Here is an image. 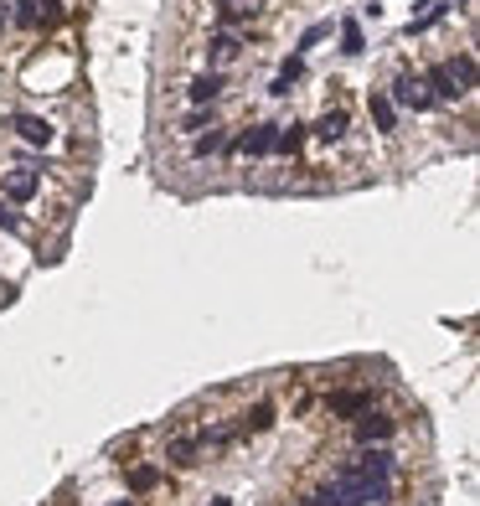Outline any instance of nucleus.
I'll list each match as a JSON object with an SVG mask.
<instances>
[{
	"instance_id": "f257e3e1",
	"label": "nucleus",
	"mask_w": 480,
	"mask_h": 506,
	"mask_svg": "<svg viewBox=\"0 0 480 506\" xmlns=\"http://www.w3.org/2000/svg\"><path fill=\"white\" fill-rule=\"evenodd\" d=\"M274 140H279V125H249L232 140V150L249 155V161H264V155H274Z\"/></svg>"
},
{
	"instance_id": "f03ea898",
	"label": "nucleus",
	"mask_w": 480,
	"mask_h": 506,
	"mask_svg": "<svg viewBox=\"0 0 480 506\" xmlns=\"http://www.w3.org/2000/svg\"><path fill=\"white\" fill-rule=\"evenodd\" d=\"M37 191H42V176H37V170H26V166H16V170H5V176H0V196H5V202H31Z\"/></svg>"
},
{
	"instance_id": "7ed1b4c3",
	"label": "nucleus",
	"mask_w": 480,
	"mask_h": 506,
	"mask_svg": "<svg viewBox=\"0 0 480 506\" xmlns=\"http://www.w3.org/2000/svg\"><path fill=\"white\" fill-rule=\"evenodd\" d=\"M393 104L414 109V114H423V109H434V99H429V88H423V78H414V73H403V78H393V93H388Z\"/></svg>"
},
{
	"instance_id": "20e7f679",
	"label": "nucleus",
	"mask_w": 480,
	"mask_h": 506,
	"mask_svg": "<svg viewBox=\"0 0 480 506\" xmlns=\"http://www.w3.org/2000/svg\"><path fill=\"white\" fill-rule=\"evenodd\" d=\"M202 455H207V440H202V434H187V440H170L166 444V460L176 465V470H196Z\"/></svg>"
},
{
	"instance_id": "39448f33",
	"label": "nucleus",
	"mask_w": 480,
	"mask_h": 506,
	"mask_svg": "<svg viewBox=\"0 0 480 506\" xmlns=\"http://www.w3.org/2000/svg\"><path fill=\"white\" fill-rule=\"evenodd\" d=\"M326 408L341 414V419H356V414H367V408H372V388H341V393L326 398Z\"/></svg>"
},
{
	"instance_id": "423d86ee",
	"label": "nucleus",
	"mask_w": 480,
	"mask_h": 506,
	"mask_svg": "<svg viewBox=\"0 0 480 506\" xmlns=\"http://www.w3.org/2000/svg\"><path fill=\"white\" fill-rule=\"evenodd\" d=\"M274 423H279V408H274V403H253L232 429H238V440H253V434H269Z\"/></svg>"
},
{
	"instance_id": "0eeeda50",
	"label": "nucleus",
	"mask_w": 480,
	"mask_h": 506,
	"mask_svg": "<svg viewBox=\"0 0 480 506\" xmlns=\"http://www.w3.org/2000/svg\"><path fill=\"white\" fill-rule=\"evenodd\" d=\"M315 135V140H326V145H336V140H346V129H352V114L346 109H326L315 125H305Z\"/></svg>"
},
{
	"instance_id": "6e6552de",
	"label": "nucleus",
	"mask_w": 480,
	"mask_h": 506,
	"mask_svg": "<svg viewBox=\"0 0 480 506\" xmlns=\"http://www.w3.org/2000/svg\"><path fill=\"white\" fill-rule=\"evenodd\" d=\"M393 434H397V423L388 419V414H372V408H367V414L356 419V444H382V440H393Z\"/></svg>"
},
{
	"instance_id": "1a4fd4ad",
	"label": "nucleus",
	"mask_w": 480,
	"mask_h": 506,
	"mask_svg": "<svg viewBox=\"0 0 480 506\" xmlns=\"http://www.w3.org/2000/svg\"><path fill=\"white\" fill-rule=\"evenodd\" d=\"M125 485H129V496H150V491L166 485V470H161V465H129Z\"/></svg>"
},
{
	"instance_id": "9d476101",
	"label": "nucleus",
	"mask_w": 480,
	"mask_h": 506,
	"mask_svg": "<svg viewBox=\"0 0 480 506\" xmlns=\"http://www.w3.org/2000/svg\"><path fill=\"white\" fill-rule=\"evenodd\" d=\"M423 88H429V99H434V104H455V99H465V93H459V83L449 78V67H444V63H434V67H429Z\"/></svg>"
},
{
	"instance_id": "9b49d317",
	"label": "nucleus",
	"mask_w": 480,
	"mask_h": 506,
	"mask_svg": "<svg viewBox=\"0 0 480 506\" xmlns=\"http://www.w3.org/2000/svg\"><path fill=\"white\" fill-rule=\"evenodd\" d=\"M187 99L196 109H212L217 99H223V73H196V78L187 83Z\"/></svg>"
},
{
	"instance_id": "f8f14e48",
	"label": "nucleus",
	"mask_w": 480,
	"mask_h": 506,
	"mask_svg": "<svg viewBox=\"0 0 480 506\" xmlns=\"http://www.w3.org/2000/svg\"><path fill=\"white\" fill-rule=\"evenodd\" d=\"M11 129L22 135L26 145H52V140H57V129L47 125V119H37V114H16V119H11Z\"/></svg>"
},
{
	"instance_id": "ddd939ff",
	"label": "nucleus",
	"mask_w": 480,
	"mask_h": 506,
	"mask_svg": "<svg viewBox=\"0 0 480 506\" xmlns=\"http://www.w3.org/2000/svg\"><path fill=\"white\" fill-rule=\"evenodd\" d=\"M367 114H372V125L382 129V135H393L397 129V104L388 99V93H372V99H367Z\"/></svg>"
},
{
	"instance_id": "4468645a",
	"label": "nucleus",
	"mask_w": 480,
	"mask_h": 506,
	"mask_svg": "<svg viewBox=\"0 0 480 506\" xmlns=\"http://www.w3.org/2000/svg\"><path fill=\"white\" fill-rule=\"evenodd\" d=\"M305 140H310V129H305V125H284V129H279V140H274V155H300Z\"/></svg>"
},
{
	"instance_id": "2eb2a0df",
	"label": "nucleus",
	"mask_w": 480,
	"mask_h": 506,
	"mask_svg": "<svg viewBox=\"0 0 480 506\" xmlns=\"http://www.w3.org/2000/svg\"><path fill=\"white\" fill-rule=\"evenodd\" d=\"M300 78H305V57H290V63L279 67V78L269 83V93H274V99H284V93H290V88L300 83Z\"/></svg>"
},
{
	"instance_id": "dca6fc26",
	"label": "nucleus",
	"mask_w": 480,
	"mask_h": 506,
	"mask_svg": "<svg viewBox=\"0 0 480 506\" xmlns=\"http://www.w3.org/2000/svg\"><path fill=\"white\" fill-rule=\"evenodd\" d=\"M449 78H455L459 83V93H470V88H476V57H470V52H459V57H449Z\"/></svg>"
},
{
	"instance_id": "f3484780",
	"label": "nucleus",
	"mask_w": 480,
	"mask_h": 506,
	"mask_svg": "<svg viewBox=\"0 0 480 506\" xmlns=\"http://www.w3.org/2000/svg\"><path fill=\"white\" fill-rule=\"evenodd\" d=\"M238 52H243V42H238L232 31H217V37L207 42V57H212V63H232Z\"/></svg>"
},
{
	"instance_id": "a211bd4d",
	"label": "nucleus",
	"mask_w": 480,
	"mask_h": 506,
	"mask_svg": "<svg viewBox=\"0 0 480 506\" xmlns=\"http://www.w3.org/2000/svg\"><path fill=\"white\" fill-rule=\"evenodd\" d=\"M223 150H228V135H223V129H202V135H196V145H191V155H196V161H207V155H223Z\"/></svg>"
},
{
	"instance_id": "6ab92c4d",
	"label": "nucleus",
	"mask_w": 480,
	"mask_h": 506,
	"mask_svg": "<svg viewBox=\"0 0 480 506\" xmlns=\"http://www.w3.org/2000/svg\"><path fill=\"white\" fill-rule=\"evenodd\" d=\"M362 47H367V42H362V26L346 22V26H341V52H346V57H362Z\"/></svg>"
},
{
	"instance_id": "aec40b11",
	"label": "nucleus",
	"mask_w": 480,
	"mask_h": 506,
	"mask_svg": "<svg viewBox=\"0 0 480 506\" xmlns=\"http://www.w3.org/2000/svg\"><path fill=\"white\" fill-rule=\"evenodd\" d=\"M37 11H42V0H16V26L37 31Z\"/></svg>"
},
{
	"instance_id": "412c9836",
	"label": "nucleus",
	"mask_w": 480,
	"mask_h": 506,
	"mask_svg": "<svg viewBox=\"0 0 480 506\" xmlns=\"http://www.w3.org/2000/svg\"><path fill=\"white\" fill-rule=\"evenodd\" d=\"M0 228H5V232H16V238H22V232H26V222H22V212L11 207V202H5V196H0Z\"/></svg>"
},
{
	"instance_id": "4be33fe9",
	"label": "nucleus",
	"mask_w": 480,
	"mask_h": 506,
	"mask_svg": "<svg viewBox=\"0 0 480 506\" xmlns=\"http://www.w3.org/2000/svg\"><path fill=\"white\" fill-rule=\"evenodd\" d=\"M300 506H362V502H352V496H341V491H320V496H310V502H300Z\"/></svg>"
},
{
	"instance_id": "5701e85b",
	"label": "nucleus",
	"mask_w": 480,
	"mask_h": 506,
	"mask_svg": "<svg viewBox=\"0 0 480 506\" xmlns=\"http://www.w3.org/2000/svg\"><path fill=\"white\" fill-rule=\"evenodd\" d=\"M212 506H232V502H228V496H212Z\"/></svg>"
},
{
	"instance_id": "b1692460",
	"label": "nucleus",
	"mask_w": 480,
	"mask_h": 506,
	"mask_svg": "<svg viewBox=\"0 0 480 506\" xmlns=\"http://www.w3.org/2000/svg\"><path fill=\"white\" fill-rule=\"evenodd\" d=\"M114 506H135V502H114Z\"/></svg>"
}]
</instances>
